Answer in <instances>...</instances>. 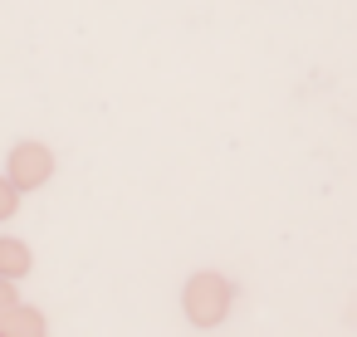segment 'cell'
<instances>
[{
    "label": "cell",
    "mask_w": 357,
    "mask_h": 337,
    "mask_svg": "<svg viewBox=\"0 0 357 337\" xmlns=\"http://www.w3.org/2000/svg\"><path fill=\"white\" fill-rule=\"evenodd\" d=\"M6 176L15 181L20 196H25V191H40V186H50V176H54V152H50L45 142H15L10 157H6Z\"/></svg>",
    "instance_id": "2"
},
{
    "label": "cell",
    "mask_w": 357,
    "mask_h": 337,
    "mask_svg": "<svg viewBox=\"0 0 357 337\" xmlns=\"http://www.w3.org/2000/svg\"><path fill=\"white\" fill-rule=\"evenodd\" d=\"M0 337H50V318L40 313V308H30V303H20L10 318H6V327H0Z\"/></svg>",
    "instance_id": "4"
},
{
    "label": "cell",
    "mask_w": 357,
    "mask_h": 337,
    "mask_svg": "<svg viewBox=\"0 0 357 337\" xmlns=\"http://www.w3.org/2000/svg\"><path fill=\"white\" fill-rule=\"evenodd\" d=\"M15 210H20V191H15V181L6 171H0V220H10Z\"/></svg>",
    "instance_id": "5"
},
{
    "label": "cell",
    "mask_w": 357,
    "mask_h": 337,
    "mask_svg": "<svg viewBox=\"0 0 357 337\" xmlns=\"http://www.w3.org/2000/svg\"><path fill=\"white\" fill-rule=\"evenodd\" d=\"M30 269H35L30 244H25V240H15V235H0V279L15 283V279H25Z\"/></svg>",
    "instance_id": "3"
},
{
    "label": "cell",
    "mask_w": 357,
    "mask_h": 337,
    "mask_svg": "<svg viewBox=\"0 0 357 337\" xmlns=\"http://www.w3.org/2000/svg\"><path fill=\"white\" fill-rule=\"evenodd\" d=\"M20 308V293H15V283H6L0 279V327H6V318Z\"/></svg>",
    "instance_id": "6"
},
{
    "label": "cell",
    "mask_w": 357,
    "mask_h": 337,
    "mask_svg": "<svg viewBox=\"0 0 357 337\" xmlns=\"http://www.w3.org/2000/svg\"><path fill=\"white\" fill-rule=\"evenodd\" d=\"M230 303H235V288H230V279L215 274V269L191 274L186 288H181V313H186L191 327H220V322L230 318Z\"/></svg>",
    "instance_id": "1"
}]
</instances>
